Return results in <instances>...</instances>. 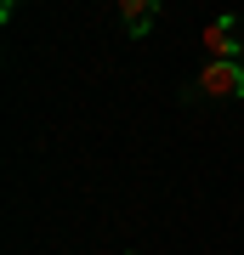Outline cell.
Returning <instances> with one entry per match:
<instances>
[{"label":"cell","instance_id":"6da1fadb","mask_svg":"<svg viewBox=\"0 0 244 255\" xmlns=\"http://www.w3.org/2000/svg\"><path fill=\"white\" fill-rule=\"evenodd\" d=\"M199 91L210 102H239L244 97V57H210L199 68Z\"/></svg>","mask_w":244,"mask_h":255},{"label":"cell","instance_id":"7a4b0ae2","mask_svg":"<svg viewBox=\"0 0 244 255\" xmlns=\"http://www.w3.org/2000/svg\"><path fill=\"white\" fill-rule=\"evenodd\" d=\"M205 51L210 57H244V40H239V17L227 11V17L205 23Z\"/></svg>","mask_w":244,"mask_h":255},{"label":"cell","instance_id":"3957f363","mask_svg":"<svg viewBox=\"0 0 244 255\" xmlns=\"http://www.w3.org/2000/svg\"><path fill=\"white\" fill-rule=\"evenodd\" d=\"M154 17H159V0H119V23H125V34L142 40L148 28H154Z\"/></svg>","mask_w":244,"mask_h":255}]
</instances>
